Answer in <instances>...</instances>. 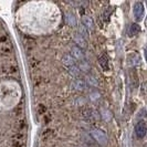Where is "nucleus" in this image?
Returning <instances> with one entry per match:
<instances>
[{"mask_svg": "<svg viewBox=\"0 0 147 147\" xmlns=\"http://www.w3.org/2000/svg\"><path fill=\"white\" fill-rule=\"evenodd\" d=\"M71 88L73 91H76V92H84L88 88V85H86V83H85V81L83 79L79 78V79L72 80V82H71Z\"/></svg>", "mask_w": 147, "mask_h": 147, "instance_id": "39448f33", "label": "nucleus"}, {"mask_svg": "<svg viewBox=\"0 0 147 147\" xmlns=\"http://www.w3.org/2000/svg\"><path fill=\"white\" fill-rule=\"evenodd\" d=\"M66 70H67V73L70 74L72 78H74V79H79V78H80V75H81V71H80V69L78 67L76 64L73 65V66L67 67Z\"/></svg>", "mask_w": 147, "mask_h": 147, "instance_id": "2eb2a0df", "label": "nucleus"}, {"mask_svg": "<svg viewBox=\"0 0 147 147\" xmlns=\"http://www.w3.org/2000/svg\"><path fill=\"white\" fill-rule=\"evenodd\" d=\"M85 83H86V85L88 86H91V88H98V81H97V79H96L94 75H92V74H86L85 75V79H83Z\"/></svg>", "mask_w": 147, "mask_h": 147, "instance_id": "9b49d317", "label": "nucleus"}, {"mask_svg": "<svg viewBox=\"0 0 147 147\" xmlns=\"http://www.w3.org/2000/svg\"><path fill=\"white\" fill-rule=\"evenodd\" d=\"M72 40L74 42V45H76L78 48H80L81 50H86L88 49V40L80 36L79 33H74L72 36Z\"/></svg>", "mask_w": 147, "mask_h": 147, "instance_id": "423d86ee", "label": "nucleus"}, {"mask_svg": "<svg viewBox=\"0 0 147 147\" xmlns=\"http://www.w3.org/2000/svg\"><path fill=\"white\" fill-rule=\"evenodd\" d=\"M78 65V67L80 69V71L82 72H84V73L88 74V72L92 70V67H91V64L88 63V62H86L85 60H83V61H80L79 62V64H76Z\"/></svg>", "mask_w": 147, "mask_h": 147, "instance_id": "4468645a", "label": "nucleus"}, {"mask_svg": "<svg viewBox=\"0 0 147 147\" xmlns=\"http://www.w3.org/2000/svg\"><path fill=\"white\" fill-rule=\"evenodd\" d=\"M140 62V58L138 54L136 53H132L129 57H128V64L131 66H136L138 65Z\"/></svg>", "mask_w": 147, "mask_h": 147, "instance_id": "dca6fc26", "label": "nucleus"}, {"mask_svg": "<svg viewBox=\"0 0 147 147\" xmlns=\"http://www.w3.org/2000/svg\"><path fill=\"white\" fill-rule=\"evenodd\" d=\"M61 62H62V64L63 66L67 69V67H70V66H73L76 64V61L69 54V53H65L63 57H62V60H61Z\"/></svg>", "mask_w": 147, "mask_h": 147, "instance_id": "9d476101", "label": "nucleus"}, {"mask_svg": "<svg viewBox=\"0 0 147 147\" xmlns=\"http://www.w3.org/2000/svg\"><path fill=\"white\" fill-rule=\"evenodd\" d=\"M72 58H73L75 61H83V60L85 59V54H84V51L81 50L80 48H78L76 45H71V48H70V53H69Z\"/></svg>", "mask_w": 147, "mask_h": 147, "instance_id": "20e7f679", "label": "nucleus"}, {"mask_svg": "<svg viewBox=\"0 0 147 147\" xmlns=\"http://www.w3.org/2000/svg\"><path fill=\"white\" fill-rule=\"evenodd\" d=\"M134 132H135V135L138 140H142L145 137L147 133V125L145 121H140L136 125H135V128H134Z\"/></svg>", "mask_w": 147, "mask_h": 147, "instance_id": "7ed1b4c3", "label": "nucleus"}, {"mask_svg": "<svg viewBox=\"0 0 147 147\" xmlns=\"http://www.w3.org/2000/svg\"><path fill=\"white\" fill-rule=\"evenodd\" d=\"M88 97H90V100L91 101H93V102H95L97 100H100V97H101V94H100V92L95 90V88H93L90 93H88Z\"/></svg>", "mask_w": 147, "mask_h": 147, "instance_id": "a211bd4d", "label": "nucleus"}, {"mask_svg": "<svg viewBox=\"0 0 147 147\" xmlns=\"http://www.w3.org/2000/svg\"><path fill=\"white\" fill-rule=\"evenodd\" d=\"M81 23L88 30V31H93L95 29V23H94V20L88 17V16H83L81 19Z\"/></svg>", "mask_w": 147, "mask_h": 147, "instance_id": "6e6552de", "label": "nucleus"}, {"mask_svg": "<svg viewBox=\"0 0 147 147\" xmlns=\"http://www.w3.org/2000/svg\"><path fill=\"white\" fill-rule=\"evenodd\" d=\"M97 62H98V64L102 67L103 71H109L110 70V62H109V59L105 54H103V53L100 54L97 57Z\"/></svg>", "mask_w": 147, "mask_h": 147, "instance_id": "1a4fd4ad", "label": "nucleus"}, {"mask_svg": "<svg viewBox=\"0 0 147 147\" xmlns=\"http://www.w3.org/2000/svg\"><path fill=\"white\" fill-rule=\"evenodd\" d=\"M82 114H83L86 118H91V119H100V114H98V112L95 110L86 109V110L82 111Z\"/></svg>", "mask_w": 147, "mask_h": 147, "instance_id": "f8f14e48", "label": "nucleus"}, {"mask_svg": "<svg viewBox=\"0 0 147 147\" xmlns=\"http://www.w3.org/2000/svg\"><path fill=\"white\" fill-rule=\"evenodd\" d=\"M111 12H112L111 8H109L107 10H105V11H104V13H102V19H103V20H105V21H109L110 16H111Z\"/></svg>", "mask_w": 147, "mask_h": 147, "instance_id": "6ab92c4d", "label": "nucleus"}, {"mask_svg": "<svg viewBox=\"0 0 147 147\" xmlns=\"http://www.w3.org/2000/svg\"><path fill=\"white\" fill-rule=\"evenodd\" d=\"M144 13H145V8H144V5L143 2L140 1H137L134 3V7H133V15H134V19L136 21L140 22L143 17H144Z\"/></svg>", "mask_w": 147, "mask_h": 147, "instance_id": "f03ea898", "label": "nucleus"}, {"mask_svg": "<svg viewBox=\"0 0 147 147\" xmlns=\"http://www.w3.org/2000/svg\"><path fill=\"white\" fill-rule=\"evenodd\" d=\"M90 136L92 137V140H95L96 144H98L101 147H105L109 144V136L105 133V131L101 129V128H92L90 131Z\"/></svg>", "mask_w": 147, "mask_h": 147, "instance_id": "f257e3e1", "label": "nucleus"}, {"mask_svg": "<svg viewBox=\"0 0 147 147\" xmlns=\"http://www.w3.org/2000/svg\"><path fill=\"white\" fill-rule=\"evenodd\" d=\"M140 32V23H137V22L132 23L131 27H129V29H128V36H129V37H135V36L138 34Z\"/></svg>", "mask_w": 147, "mask_h": 147, "instance_id": "ddd939ff", "label": "nucleus"}, {"mask_svg": "<svg viewBox=\"0 0 147 147\" xmlns=\"http://www.w3.org/2000/svg\"><path fill=\"white\" fill-rule=\"evenodd\" d=\"M64 18H65V22L67 23V26H70L71 28H78V24H79V22H78V19H76V17L74 16V13L72 12H65L64 13Z\"/></svg>", "mask_w": 147, "mask_h": 147, "instance_id": "0eeeda50", "label": "nucleus"}, {"mask_svg": "<svg viewBox=\"0 0 147 147\" xmlns=\"http://www.w3.org/2000/svg\"><path fill=\"white\" fill-rule=\"evenodd\" d=\"M78 30H79V32H78V33H79L80 36H82L84 39H86V40H88V37H90V31H88V30L86 29L83 24H82L81 22L78 24Z\"/></svg>", "mask_w": 147, "mask_h": 147, "instance_id": "f3484780", "label": "nucleus"}]
</instances>
